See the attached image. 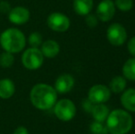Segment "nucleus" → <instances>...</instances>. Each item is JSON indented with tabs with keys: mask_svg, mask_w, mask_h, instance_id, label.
<instances>
[{
	"mask_svg": "<svg viewBox=\"0 0 135 134\" xmlns=\"http://www.w3.org/2000/svg\"><path fill=\"white\" fill-rule=\"evenodd\" d=\"M32 105L38 109L47 110L52 108L57 101V92L52 86L37 84L32 87L30 94Z\"/></svg>",
	"mask_w": 135,
	"mask_h": 134,
	"instance_id": "nucleus-1",
	"label": "nucleus"
},
{
	"mask_svg": "<svg viewBox=\"0 0 135 134\" xmlns=\"http://www.w3.org/2000/svg\"><path fill=\"white\" fill-rule=\"evenodd\" d=\"M132 115L123 109L111 111L106 120V126L110 134H126L132 130Z\"/></svg>",
	"mask_w": 135,
	"mask_h": 134,
	"instance_id": "nucleus-2",
	"label": "nucleus"
},
{
	"mask_svg": "<svg viewBox=\"0 0 135 134\" xmlns=\"http://www.w3.org/2000/svg\"><path fill=\"white\" fill-rule=\"evenodd\" d=\"M0 44L5 52L11 53L20 52L25 48V35L22 31L15 28L7 29L0 35Z\"/></svg>",
	"mask_w": 135,
	"mask_h": 134,
	"instance_id": "nucleus-3",
	"label": "nucleus"
},
{
	"mask_svg": "<svg viewBox=\"0 0 135 134\" xmlns=\"http://www.w3.org/2000/svg\"><path fill=\"white\" fill-rule=\"evenodd\" d=\"M54 114L62 121H70L73 120L76 113V107L70 99H61L55 103Z\"/></svg>",
	"mask_w": 135,
	"mask_h": 134,
	"instance_id": "nucleus-4",
	"label": "nucleus"
},
{
	"mask_svg": "<svg viewBox=\"0 0 135 134\" xmlns=\"http://www.w3.org/2000/svg\"><path fill=\"white\" fill-rule=\"evenodd\" d=\"M44 56L39 48L30 47L23 52L21 62L24 67L28 70H37L42 65Z\"/></svg>",
	"mask_w": 135,
	"mask_h": 134,
	"instance_id": "nucleus-5",
	"label": "nucleus"
},
{
	"mask_svg": "<svg viewBox=\"0 0 135 134\" xmlns=\"http://www.w3.org/2000/svg\"><path fill=\"white\" fill-rule=\"evenodd\" d=\"M107 39L110 44L114 46H120L127 39V31L125 28L119 23H113L107 31Z\"/></svg>",
	"mask_w": 135,
	"mask_h": 134,
	"instance_id": "nucleus-6",
	"label": "nucleus"
},
{
	"mask_svg": "<svg viewBox=\"0 0 135 134\" xmlns=\"http://www.w3.org/2000/svg\"><path fill=\"white\" fill-rule=\"evenodd\" d=\"M47 24L51 29L57 32H64L70 27V19L62 13H52L47 18Z\"/></svg>",
	"mask_w": 135,
	"mask_h": 134,
	"instance_id": "nucleus-7",
	"label": "nucleus"
},
{
	"mask_svg": "<svg viewBox=\"0 0 135 134\" xmlns=\"http://www.w3.org/2000/svg\"><path fill=\"white\" fill-rule=\"evenodd\" d=\"M111 91L104 85L93 86L88 91V100L93 104H103L110 98Z\"/></svg>",
	"mask_w": 135,
	"mask_h": 134,
	"instance_id": "nucleus-8",
	"label": "nucleus"
},
{
	"mask_svg": "<svg viewBox=\"0 0 135 134\" xmlns=\"http://www.w3.org/2000/svg\"><path fill=\"white\" fill-rule=\"evenodd\" d=\"M115 15V4L112 0H103L98 6L97 16L101 21L107 22Z\"/></svg>",
	"mask_w": 135,
	"mask_h": 134,
	"instance_id": "nucleus-9",
	"label": "nucleus"
},
{
	"mask_svg": "<svg viewBox=\"0 0 135 134\" xmlns=\"http://www.w3.org/2000/svg\"><path fill=\"white\" fill-rule=\"evenodd\" d=\"M75 86V79L69 73H62L59 75L54 84V89L57 93L66 94L73 89Z\"/></svg>",
	"mask_w": 135,
	"mask_h": 134,
	"instance_id": "nucleus-10",
	"label": "nucleus"
},
{
	"mask_svg": "<svg viewBox=\"0 0 135 134\" xmlns=\"http://www.w3.org/2000/svg\"><path fill=\"white\" fill-rule=\"evenodd\" d=\"M30 11L26 7H16L10 9L8 12V19L11 23L16 25H22L27 23L30 19Z\"/></svg>",
	"mask_w": 135,
	"mask_h": 134,
	"instance_id": "nucleus-11",
	"label": "nucleus"
},
{
	"mask_svg": "<svg viewBox=\"0 0 135 134\" xmlns=\"http://www.w3.org/2000/svg\"><path fill=\"white\" fill-rule=\"evenodd\" d=\"M41 53L44 57L47 58H54L60 52V45L54 39H48L44 41L41 45Z\"/></svg>",
	"mask_w": 135,
	"mask_h": 134,
	"instance_id": "nucleus-12",
	"label": "nucleus"
},
{
	"mask_svg": "<svg viewBox=\"0 0 135 134\" xmlns=\"http://www.w3.org/2000/svg\"><path fill=\"white\" fill-rule=\"evenodd\" d=\"M120 102L128 111L135 112V88L124 90L121 95Z\"/></svg>",
	"mask_w": 135,
	"mask_h": 134,
	"instance_id": "nucleus-13",
	"label": "nucleus"
},
{
	"mask_svg": "<svg viewBox=\"0 0 135 134\" xmlns=\"http://www.w3.org/2000/svg\"><path fill=\"white\" fill-rule=\"evenodd\" d=\"M15 84L10 79L0 80V97L3 99H8L15 94Z\"/></svg>",
	"mask_w": 135,
	"mask_h": 134,
	"instance_id": "nucleus-14",
	"label": "nucleus"
},
{
	"mask_svg": "<svg viewBox=\"0 0 135 134\" xmlns=\"http://www.w3.org/2000/svg\"><path fill=\"white\" fill-rule=\"evenodd\" d=\"M93 0H74V9L80 16H86L93 8Z\"/></svg>",
	"mask_w": 135,
	"mask_h": 134,
	"instance_id": "nucleus-15",
	"label": "nucleus"
},
{
	"mask_svg": "<svg viewBox=\"0 0 135 134\" xmlns=\"http://www.w3.org/2000/svg\"><path fill=\"white\" fill-rule=\"evenodd\" d=\"M91 113H92V116L95 118V120L104 122L109 114V110L107 106H105L104 104H96L95 106H93Z\"/></svg>",
	"mask_w": 135,
	"mask_h": 134,
	"instance_id": "nucleus-16",
	"label": "nucleus"
},
{
	"mask_svg": "<svg viewBox=\"0 0 135 134\" xmlns=\"http://www.w3.org/2000/svg\"><path fill=\"white\" fill-rule=\"evenodd\" d=\"M126 79L124 77L120 76V75H117V76L113 77L110 81L109 90L116 94L122 93L126 88Z\"/></svg>",
	"mask_w": 135,
	"mask_h": 134,
	"instance_id": "nucleus-17",
	"label": "nucleus"
},
{
	"mask_svg": "<svg viewBox=\"0 0 135 134\" xmlns=\"http://www.w3.org/2000/svg\"><path fill=\"white\" fill-rule=\"evenodd\" d=\"M123 76L131 81H135V57L125 62L122 68Z\"/></svg>",
	"mask_w": 135,
	"mask_h": 134,
	"instance_id": "nucleus-18",
	"label": "nucleus"
},
{
	"mask_svg": "<svg viewBox=\"0 0 135 134\" xmlns=\"http://www.w3.org/2000/svg\"><path fill=\"white\" fill-rule=\"evenodd\" d=\"M14 55L8 52H4L0 55V65L3 68H9L14 63Z\"/></svg>",
	"mask_w": 135,
	"mask_h": 134,
	"instance_id": "nucleus-19",
	"label": "nucleus"
},
{
	"mask_svg": "<svg viewBox=\"0 0 135 134\" xmlns=\"http://www.w3.org/2000/svg\"><path fill=\"white\" fill-rule=\"evenodd\" d=\"M90 131L93 134H108L107 126L104 125L103 122L100 121H93L90 124Z\"/></svg>",
	"mask_w": 135,
	"mask_h": 134,
	"instance_id": "nucleus-20",
	"label": "nucleus"
},
{
	"mask_svg": "<svg viewBox=\"0 0 135 134\" xmlns=\"http://www.w3.org/2000/svg\"><path fill=\"white\" fill-rule=\"evenodd\" d=\"M28 44L33 48H38L42 44V36L40 32H32L28 36Z\"/></svg>",
	"mask_w": 135,
	"mask_h": 134,
	"instance_id": "nucleus-21",
	"label": "nucleus"
},
{
	"mask_svg": "<svg viewBox=\"0 0 135 134\" xmlns=\"http://www.w3.org/2000/svg\"><path fill=\"white\" fill-rule=\"evenodd\" d=\"M116 7L121 11H130L133 7L132 0H116Z\"/></svg>",
	"mask_w": 135,
	"mask_h": 134,
	"instance_id": "nucleus-22",
	"label": "nucleus"
},
{
	"mask_svg": "<svg viewBox=\"0 0 135 134\" xmlns=\"http://www.w3.org/2000/svg\"><path fill=\"white\" fill-rule=\"evenodd\" d=\"M85 23L89 28H95L98 25V18L94 15L87 14L85 16Z\"/></svg>",
	"mask_w": 135,
	"mask_h": 134,
	"instance_id": "nucleus-23",
	"label": "nucleus"
},
{
	"mask_svg": "<svg viewBox=\"0 0 135 134\" xmlns=\"http://www.w3.org/2000/svg\"><path fill=\"white\" fill-rule=\"evenodd\" d=\"M128 51L132 56L135 57V37H132L128 42Z\"/></svg>",
	"mask_w": 135,
	"mask_h": 134,
	"instance_id": "nucleus-24",
	"label": "nucleus"
},
{
	"mask_svg": "<svg viewBox=\"0 0 135 134\" xmlns=\"http://www.w3.org/2000/svg\"><path fill=\"white\" fill-rule=\"evenodd\" d=\"M13 134H28V131L27 128L23 127V126H20V127H18L15 130Z\"/></svg>",
	"mask_w": 135,
	"mask_h": 134,
	"instance_id": "nucleus-25",
	"label": "nucleus"
}]
</instances>
